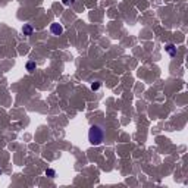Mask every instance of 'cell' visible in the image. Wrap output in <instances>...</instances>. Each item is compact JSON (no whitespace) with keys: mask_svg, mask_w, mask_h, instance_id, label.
Here are the masks:
<instances>
[{"mask_svg":"<svg viewBox=\"0 0 188 188\" xmlns=\"http://www.w3.org/2000/svg\"><path fill=\"white\" fill-rule=\"evenodd\" d=\"M104 127L100 123H94L88 129V141L93 146H100L104 140Z\"/></svg>","mask_w":188,"mask_h":188,"instance_id":"cell-1","label":"cell"},{"mask_svg":"<svg viewBox=\"0 0 188 188\" xmlns=\"http://www.w3.org/2000/svg\"><path fill=\"white\" fill-rule=\"evenodd\" d=\"M50 31H52V34H55V35H60L62 32H63V27H62L59 22H53L52 25H50Z\"/></svg>","mask_w":188,"mask_h":188,"instance_id":"cell-2","label":"cell"},{"mask_svg":"<svg viewBox=\"0 0 188 188\" xmlns=\"http://www.w3.org/2000/svg\"><path fill=\"white\" fill-rule=\"evenodd\" d=\"M166 52L173 57V56H177V47H175L173 44H166Z\"/></svg>","mask_w":188,"mask_h":188,"instance_id":"cell-3","label":"cell"},{"mask_svg":"<svg viewBox=\"0 0 188 188\" xmlns=\"http://www.w3.org/2000/svg\"><path fill=\"white\" fill-rule=\"evenodd\" d=\"M32 27L30 24H27V25H24V28H22V32H24V35H31L32 34Z\"/></svg>","mask_w":188,"mask_h":188,"instance_id":"cell-4","label":"cell"},{"mask_svg":"<svg viewBox=\"0 0 188 188\" xmlns=\"http://www.w3.org/2000/svg\"><path fill=\"white\" fill-rule=\"evenodd\" d=\"M35 68H37L35 62H28V63H27V71H28V72H34Z\"/></svg>","mask_w":188,"mask_h":188,"instance_id":"cell-5","label":"cell"},{"mask_svg":"<svg viewBox=\"0 0 188 188\" xmlns=\"http://www.w3.org/2000/svg\"><path fill=\"white\" fill-rule=\"evenodd\" d=\"M100 87H102V82H100V81H96V82L91 84V90H93V91H97Z\"/></svg>","mask_w":188,"mask_h":188,"instance_id":"cell-6","label":"cell"},{"mask_svg":"<svg viewBox=\"0 0 188 188\" xmlns=\"http://www.w3.org/2000/svg\"><path fill=\"white\" fill-rule=\"evenodd\" d=\"M46 175H47V177H50V178H53L55 175H56V172H55V169H46Z\"/></svg>","mask_w":188,"mask_h":188,"instance_id":"cell-7","label":"cell"},{"mask_svg":"<svg viewBox=\"0 0 188 188\" xmlns=\"http://www.w3.org/2000/svg\"><path fill=\"white\" fill-rule=\"evenodd\" d=\"M75 2V0H62V3H63L65 6H69V5H72Z\"/></svg>","mask_w":188,"mask_h":188,"instance_id":"cell-8","label":"cell"},{"mask_svg":"<svg viewBox=\"0 0 188 188\" xmlns=\"http://www.w3.org/2000/svg\"><path fill=\"white\" fill-rule=\"evenodd\" d=\"M0 175H2V169H0Z\"/></svg>","mask_w":188,"mask_h":188,"instance_id":"cell-9","label":"cell"}]
</instances>
